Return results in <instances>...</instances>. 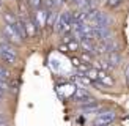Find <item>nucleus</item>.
Segmentation results:
<instances>
[{
	"label": "nucleus",
	"mask_w": 129,
	"mask_h": 126,
	"mask_svg": "<svg viewBox=\"0 0 129 126\" xmlns=\"http://www.w3.org/2000/svg\"><path fill=\"white\" fill-rule=\"evenodd\" d=\"M126 80H127V85H129V66L126 69Z\"/></svg>",
	"instance_id": "a211bd4d"
},
{
	"label": "nucleus",
	"mask_w": 129,
	"mask_h": 126,
	"mask_svg": "<svg viewBox=\"0 0 129 126\" xmlns=\"http://www.w3.org/2000/svg\"><path fill=\"white\" fill-rule=\"evenodd\" d=\"M73 2H74V0H73Z\"/></svg>",
	"instance_id": "5701e85b"
},
{
	"label": "nucleus",
	"mask_w": 129,
	"mask_h": 126,
	"mask_svg": "<svg viewBox=\"0 0 129 126\" xmlns=\"http://www.w3.org/2000/svg\"><path fill=\"white\" fill-rule=\"evenodd\" d=\"M121 2L123 0H107L106 5H107V8H117V6L121 5Z\"/></svg>",
	"instance_id": "2eb2a0df"
},
{
	"label": "nucleus",
	"mask_w": 129,
	"mask_h": 126,
	"mask_svg": "<svg viewBox=\"0 0 129 126\" xmlns=\"http://www.w3.org/2000/svg\"><path fill=\"white\" fill-rule=\"evenodd\" d=\"M0 57L6 61V63H10V65H13V63H16V52L13 50V47L10 46V43L8 44H0Z\"/></svg>",
	"instance_id": "f03ea898"
},
{
	"label": "nucleus",
	"mask_w": 129,
	"mask_h": 126,
	"mask_svg": "<svg viewBox=\"0 0 129 126\" xmlns=\"http://www.w3.org/2000/svg\"><path fill=\"white\" fill-rule=\"evenodd\" d=\"M47 16H49V10H46V8H38V10H35V13H33V21L36 22L38 28H44V27H46Z\"/></svg>",
	"instance_id": "20e7f679"
},
{
	"label": "nucleus",
	"mask_w": 129,
	"mask_h": 126,
	"mask_svg": "<svg viewBox=\"0 0 129 126\" xmlns=\"http://www.w3.org/2000/svg\"><path fill=\"white\" fill-rule=\"evenodd\" d=\"M58 50H61V52H64V54H66V52H69V49H68V46H66L64 43L58 46Z\"/></svg>",
	"instance_id": "dca6fc26"
},
{
	"label": "nucleus",
	"mask_w": 129,
	"mask_h": 126,
	"mask_svg": "<svg viewBox=\"0 0 129 126\" xmlns=\"http://www.w3.org/2000/svg\"><path fill=\"white\" fill-rule=\"evenodd\" d=\"M3 21L8 24V25H14V24L19 21V19L14 16V13H11V11H5V13H3Z\"/></svg>",
	"instance_id": "9d476101"
},
{
	"label": "nucleus",
	"mask_w": 129,
	"mask_h": 126,
	"mask_svg": "<svg viewBox=\"0 0 129 126\" xmlns=\"http://www.w3.org/2000/svg\"><path fill=\"white\" fill-rule=\"evenodd\" d=\"M27 3L31 10H38V8H41V5H43V0H27Z\"/></svg>",
	"instance_id": "4468645a"
},
{
	"label": "nucleus",
	"mask_w": 129,
	"mask_h": 126,
	"mask_svg": "<svg viewBox=\"0 0 129 126\" xmlns=\"http://www.w3.org/2000/svg\"><path fill=\"white\" fill-rule=\"evenodd\" d=\"M3 94H5V88H3L2 85H0V99L3 98Z\"/></svg>",
	"instance_id": "f3484780"
},
{
	"label": "nucleus",
	"mask_w": 129,
	"mask_h": 126,
	"mask_svg": "<svg viewBox=\"0 0 129 126\" xmlns=\"http://www.w3.org/2000/svg\"><path fill=\"white\" fill-rule=\"evenodd\" d=\"M68 46V49L69 50H73V52H76V50H79L80 49V44H79V41L77 40H71V41H68V43H64Z\"/></svg>",
	"instance_id": "ddd939ff"
},
{
	"label": "nucleus",
	"mask_w": 129,
	"mask_h": 126,
	"mask_svg": "<svg viewBox=\"0 0 129 126\" xmlns=\"http://www.w3.org/2000/svg\"><path fill=\"white\" fill-rule=\"evenodd\" d=\"M91 2H98V0H91Z\"/></svg>",
	"instance_id": "4be33fe9"
},
{
	"label": "nucleus",
	"mask_w": 129,
	"mask_h": 126,
	"mask_svg": "<svg viewBox=\"0 0 129 126\" xmlns=\"http://www.w3.org/2000/svg\"><path fill=\"white\" fill-rule=\"evenodd\" d=\"M115 118H117V113H113L110 110H104V112H101L99 115L94 118L93 126H107L112 121H115Z\"/></svg>",
	"instance_id": "f257e3e1"
},
{
	"label": "nucleus",
	"mask_w": 129,
	"mask_h": 126,
	"mask_svg": "<svg viewBox=\"0 0 129 126\" xmlns=\"http://www.w3.org/2000/svg\"><path fill=\"white\" fill-rule=\"evenodd\" d=\"M98 76H99V77H98V84H99V85H104V87H112V85H113V79L107 74V71H102V69H99Z\"/></svg>",
	"instance_id": "0eeeda50"
},
{
	"label": "nucleus",
	"mask_w": 129,
	"mask_h": 126,
	"mask_svg": "<svg viewBox=\"0 0 129 126\" xmlns=\"http://www.w3.org/2000/svg\"><path fill=\"white\" fill-rule=\"evenodd\" d=\"M3 33L6 36V40H8V43H13V44H21L22 38L19 36V33L16 32V28L13 27V25H8L6 24L3 27Z\"/></svg>",
	"instance_id": "39448f33"
},
{
	"label": "nucleus",
	"mask_w": 129,
	"mask_h": 126,
	"mask_svg": "<svg viewBox=\"0 0 129 126\" xmlns=\"http://www.w3.org/2000/svg\"><path fill=\"white\" fill-rule=\"evenodd\" d=\"M24 24H25V30H27V38H33L35 35H38V25L33 21V17H28V19H22Z\"/></svg>",
	"instance_id": "423d86ee"
},
{
	"label": "nucleus",
	"mask_w": 129,
	"mask_h": 126,
	"mask_svg": "<svg viewBox=\"0 0 129 126\" xmlns=\"http://www.w3.org/2000/svg\"><path fill=\"white\" fill-rule=\"evenodd\" d=\"M60 2H61V3H64V2H68V0H60Z\"/></svg>",
	"instance_id": "412c9836"
},
{
	"label": "nucleus",
	"mask_w": 129,
	"mask_h": 126,
	"mask_svg": "<svg viewBox=\"0 0 129 126\" xmlns=\"http://www.w3.org/2000/svg\"><path fill=\"white\" fill-rule=\"evenodd\" d=\"M0 126H8V123H3V124H0Z\"/></svg>",
	"instance_id": "aec40b11"
},
{
	"label": "nucleus",
	"mask_w": 129,
	"mask_h": 126,
	"mask_svg": "<svg viewBox=\"0 0 129 126\" xmlns=\"http://www.w3.org/2000/svg\"><path fill=\"white\" fill-rule=\"evenodd\" d=\"M57 16L55 13H54V10L52 11H49V16H47V22H46V27L47 28H52V27H55V22H57Z\"/></svg>",
	"instance_id": "f8f14e48"
},
{
	"label": "nucleus",
	"mask_w": 129,
	"mask_h": 126,
	"mask_svg": "<svg viewBox=\"0 0 129 126\" xmlns=\"http://www.w3.org/2000/svg\"><path fill=\"white\" fill-rule=\"evenodd\" d=\"M107 61L112 65V68H115L121 63V55L118 52H110V54H107Z\"/></svg>",
	"instance_id": "6e6552de"
},
{
	"label": "nucleus",
	"mask_w": 129,
	"mask_h": 126,
	"mask_svg": "<svg viewBox=\"0 0 129 126\" xmlns=\"http://www.w3.org/2000/svg\"><path fill=\"white\" fill-rule=\"evenodd\" d=\"M73 99L74 101H77V103H91V101H96L91 94H90L85 88H82V87H79V88H76L74 90V93H73Z\"/></svg>",
	"instance_id": "7ed1b4c3"
},
{
	"label": "nucleus",
	"mask_w": 129,
	"mask_h": 126,
	"mask_svg": "<svg viewBox=\"0 0 129 126\" xmlns=\"http://www.w3.org/2000/svg\"><path fill=\"white\" fill-rule=\"evenodd\" d=\"M13 27L16 28V32L19 33V36H21L22 40H24V38H27V30H25V24H24L22 19H19V21H17L14 25H13Z\"/></svg>",
	"instance_id": "1a4fd4ad"
},
{
	"label": "nucleus",
	"mask_w": 129,
	"mask_h": 126,
	"mask_svg": "<svg viewBox=\"0 0 129 126\" xmlns=\"http://www.w3.org/2000/svg\"><path fill=\"white\" fill-rule=\"evenodd\" d=\"M98 73H99V69H96V68H90L88 71H87V73H83V74H85L90 80H93L94 84H98V77H99Z\"/></svg>",
	"instance_id": "9b49d317"
},
{
	"label": "nucleus",
	"mask_w": 129,
	"mask_h": 126,
	"mask_svg": "<svg viewBox=\"0 0 129 126\" xmlns=\"http://www.w3.org/2000/svg\"><path fill=\"white\" fill-rule=\"evenodd\" d=\"M3 123H6V121H5V118L2 117V113H0V124H3Z\"/></svg>",
	"instance_id": "6ab92c4d"
}]
</instances>
